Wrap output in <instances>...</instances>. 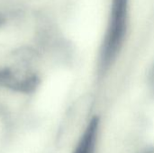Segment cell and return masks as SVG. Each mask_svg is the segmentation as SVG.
I'll return each instance as SVG.
<instances>
[{
	"mask_svg": "<svg viewBox=\"0 0 154 153\" xmlns=\"http://www.w3.org/2000/svg\"><path fill=\"white\" fill-rule=\"evenodd\" d=\"M129 0H112L106 33L98 55L97 74L103 78L119 56L127 33Z\"/></svg>",
	"mask_w": 154,
	"mask_h": 153,
	"instance_id": "1",
	"label": "cell"
},
{
	"mask_svg": "<svg viewBox=\"0 0 154 153\" xmlns=\"http://www.w3.org/2000/svg\"><path fill=\"white\" fill-rule=\"evenodd\" d=\"M32 53L29 50L15 53L14 62L0 69V86L23 93L35 90L40 82L32 68Z\"/></svg>",
	"mask_w": 154,
	"mask_h": 153,
	"instance_id": "2",
	"label": "cell"
},
{
	"mask_svg": "<svg viewBox=\"0 0 154 153\" xmlns=\"http://www.w3.org/2000/svg\"><path fill=\"white\" fill-rule=\"evenodd\" d=\"M99 128L98 117L91 119L73 153H94Z\"/></svg>",
	"mask_w": 154,
	"mask_h": 153,
	"instance_id": "3",
	"label": "cell"
},
{
	"mask_svg": "<svg viewBox=\"0 0 154 153\" xmlns=\"http://www.w3.org/2000/svg\"><path fill=\"white\" fill-rule=\"evenodd\" d=\"M148 80H149V85L151 89L152 90V92L154 93V64L153 66L152 67L150 72H149V77H148Z\"/></svg>",
	"mask_w": 154,
	"mask_h": 153,
	"instance_id": "4",
	"label": "cell"
},
{
	"mask_svg": "<svg viewBox=\"0 0 154 153\" xmlns=\"http://www.w3.org/2000/svg\"><path fill=\"white\" fill-rule=\"evenodd\" d=\"M145 153H154V149L151 150V151H146Z\"/></svg>",
	"mask_w": 154,
	"mask_h": 153,
	"instance_id": "5",
	"label": "cell"
}]
</instances>
